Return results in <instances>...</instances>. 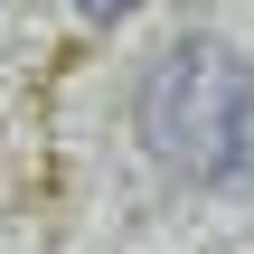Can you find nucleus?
Instances as JSON below:
<instances>
[{
    "label": "nucleus",
    "mask_w": 254,
    "mask_h": 254,
    "mask_svg": "<svg viewBox=\"0 0 254 254\" xmlns=\"http://www.w3.org/2000/svg\"><path fill=\"white\" fill-rule=\"evenodd\" d=\"M141 151L170 170V179H198V189H226L254 160V66L226 38H179L151 75H141Z\"/></svg>",
    "instance_id": "nucleus-1"
},
{
    "label": "nucleus",
    "mask_w": 254,
    "mask_h": 254,
    "mask_svg": "<svg viewBox=\"0 0 254 254\" xmlns=\"http://www.w3.org/2000/svg\"><path fill=\"white\" fill-rule=\"evenodd\" d=\"M75 9H85V19H94V28H123V19H132V9H141V0H75Z\"/></svg>",
    "instance_id": "nucleus-2"
}]
</instances>
